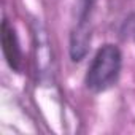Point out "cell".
Wrapping results in <instances>:
<instances>
[{
  "label": "cell",
  "mask_w": 135,
  "mask_h": 135,
  "mask_svg": "<svg viewBox=\"0 0 135 135\" xmlns=\"http://www.w3.org/2000/svg\"><path fill=\"white\" fill-rule=\"evenodd\" d=\"M122 67V54L116 45H103L94 56L88 73L86 86L92 92H103L118 83Z\"/></svg>",
  "instance_id": "1"
},
{
  "label": "cell",
  "mask_w": 135,
  "mask_h": 135,
  "mask_svg": "<svg viewBox=\"0 0 135 135\" xmlns=\"http://www.w3.org/2000/svg\"><path fill=\"white\" fill-rule=\"evenodd\" d=\"M92 0H83V8L80 13V21L78 26L72 35V43H70V54L73 60H81L88 51V45L91 40L88 21H89V11H91Z\"/></svg>",
  "instance_id": "2"
},
{
  "label": "cell",
  "mask_w": 135,
  "mask_h": 135,
  "mask_svg": "<svg viewBox=\"0 0 135 135\" xmlns=\"http://www.w3.org/2000/svg\"><path fill=\"white\" fill-rule=\"evenodd\" d=\"M2 38H3V51H5V54H8L10 49H11V54L7 57L8 62H10V65L13 67V69H19L21 52H19V48H18L16 35H15V32L10 27V24H8L7 19L3 21V26H2Z\"/></svg>",
  "instance_id": "3"
}]
</instances>
